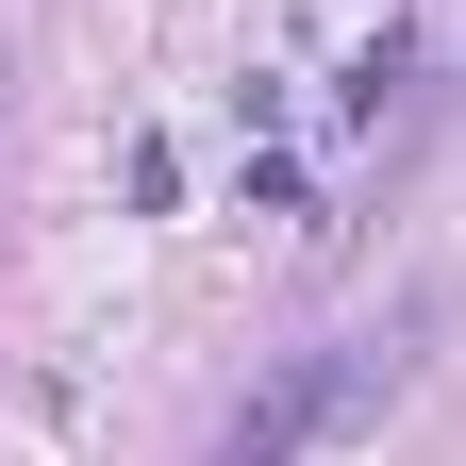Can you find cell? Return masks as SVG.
<instances>
[{"label":"cell","mask_w":466,"mask_h":466,"mask_svg":"<svg viewBox=\"0 0 466 466\" xmlns=\"http://www.w3.org/2000/svg\"><path fill=\"white\" fill-rule=\"evenodd\" d=\"M300 450H333V333L283 350V367L217 417V466H300Z\"/></svg>","instance_id":"6da1fadb"}]
</instances>
